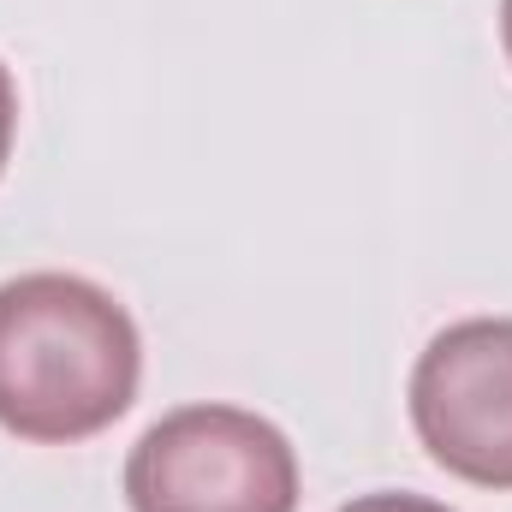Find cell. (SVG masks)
Returning a JSON list of instances; mask_svg holds the SVG:
<instances>
[{"instance_id":"1","label":"cell","mask_w":512,"mask_h":512,"mask_svg":"<svg viewBox=\"0 0 512 512\" xmlns=\"http://www.w3.org/2000/svg\"><path fill=\"white\" fill-rule=\"evenodd\" d=\"M143 340L114 292L84 274H18L0 286V429L24 441H90L137 399Z\"/></svg>"},{"instance_id":"2","label":"cell","mask_w":512,"mask_h":512,"mask_svg":"<svg viewBox=\"0 0 512 512\" xmlns=\"http://www.w3.org/2000/svg\"><path fill=\"white\" fill-rule=\"evenodd\" d=\"M131 512H298L292 441L239 405H179L126 459Z\"/></svg>"},{"instance_id":"3","label":"cell","mask_w":512,"mask_h":512,"mask_svg":"<svg viewBox=\"0 0 512 512\" xmlns=\"http://www.w3.org/2000/svg\"><path fill=\"white\" fill-rule=\"evenodd\" d=\"M411 429L423 453L471 483L512 489V316L441 328L411 370Z\"/></svg>"},{"instance_id":"4","label":"cell","mask_w":512,"mask_h":512,"mask_svg":"<svg viewBox=\"0 0 512 512\" xmlns=\"http://www.w3.org/2000/svg\"><path fill=\"white\" fill-rule=\"evenodd\" d=\"M340 512H453V507H441L429 495H358L352 507H340Z\"/></svg>"},{"instance_id":"5","label":"cell","mask_w":512,"mask_h":512,"mask_svg":"<svg viewBox=\"0 0 512 512\" xmlns=\"http://www.w3.org/2000/svg\"><path fill=\"white\" fill-rule=\"evenodd\" d=\"M12 137H18V84H12V72L0 66V173H6V161H12Z\"/></svg>"},{"instance_id":"6","label":"cell","mask_w":512,"mask_h":512,"mask_svg":"<svg viewBox=\"0 0 512 512\" xmlns=\"http://www.w3.org/2000/svg\"><path fill=\"white\" fill-rule=\"evenodd\" d=\"M501 42H507V60H512V0H501Z\"/></svg>"}]
</instances>
